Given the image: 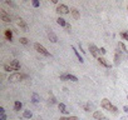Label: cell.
Masks as SVG:
<instances>
[{"mask_svg": "<svg viewBox=\"0 0 128 120\" xmlns=\"http://www.w3.org/2000/svg\"><path fill=\"white\" fill-rule=\"evenodd\" d=\"M0 114H1V115H5V109H4V108H0Z\"/></svg>", "mask_w": 128, "mask_h": 120, "instance_id": "cell-31", "label": "cell"}, {"mask_svg": "<svg viewBox=\"0 0 128 120\" xmlns=\"http://www.w3.org/2000/svg\"><path fill=\"white\" fill-rule=\"evenodd\" d=\"M118 48H119V49H122L124 53H127V51H128V50H127V48H126V45H124L123 43H121V41L118 43Z\"/></svg>", "mask_w": 128, "mask_h": 120, "instance_id": "cell-23", "label": "cell"}, {"mask_svg": "<svg viewBox=\"0 0 128 120\" xmlns=\"http://www.w3.org/2000/svg\"><path fill=\"white\" fill-rule=\"evenodd\" d=\"M9 64H10L15 70H19V69H20V64H19V61H18V60H11Z\"/></svg>", "mask_w": 128, "mask_h": 120, "instance_id": "cell-14", "label": "cell"}, {"mask_svg": "<svg viewBox=\"0 0 128 120\" xmlns=\"http://www.w3.org/2000/svg\"><path fill=\"white\" fill-rule=\"evenodd\" d=\"M39 5H40V3L38 1V0H33V6L34 8H38Z\"/></svg>", "mask_w": 128, "mask_h": 120, "instance_id": "cell-29", "label": "cell"}, {"mask_svg": "<svg viewBox=\"0 0 128 120\" xmlns=\"http://www.w3.org/2000/svg\"><path fill=\"white\" fill-rule=\"evenodd\" d=\"M20 43L24 44V45H26L28 44V39L26 38H20Z\"/></svg>", "mask_w": 128, "mask_h": 120, "instance_id": "cell-28", "label": "cell"}, {"mask_svg": "<svg viewBox=\"0 0 128 120\" xmlns=\"http://www.w3.org/2000/svg\"><path fill=\"white\" fill-rule=\"evenodd\" d=\"M5 4H8V5H10V6H13V8H15V4H14L13 1H9V0H6V1H5Z\"/></svg>", "mask_w": 128, "mask_h": 120, "instance_id": "cell-30", "label": "cell"}, {"mask_svg": "<svg viewBox=\"0 0 128 120\" xmlns=\"http://www.w3.org/2000/svg\"><path fill=\"white\" fill-rule=\"evenodd\" d=\"M0 120H6V115H1V118H0Z\"/></svg>", "mask_w": 128, "mask_h": 120, "instance_id": "cell-36", "label": "cell"}, {"mask_svg": "<svg viewBox=\"0 0 128 120\" xmlns=\"http://www.w3.org/2000/svg\"><path fill=\"white\" fill-rule=\"evenodd\" d=\"M49 103H51V104H57V99L51 95V96H50V99H49Z\"/></svg>", "mask_w": 128, "mask_h": 120, "instance_id": "cell-27", "label": "cell"}, {"mask_svg": "<svg viewBox=\"0 0 128 120\" xmlns=\"http://www.w3.org/2000/svg\"><path fill=\"white\" fill-rule=\"evenodd\" d=\"M70 13H72V15H73V18H74V19H79V18H80V14H79V11H78L76 8H72V9H70Z\"/></svg>", "mask_w": 128, "mask_h": 120, "instance_id": "cell-13", "label": "cell"}, {"mask_svg": "<svg viewBox=\"0 0 128 120\" xmlns=\"http://www.w3.org/2000/svg\"><path fill=\"white\" fill-rule=\"evenodd\" d=\"M72 50H74V54L77 55V58H78V60H79V61H80V63H83V61H84V60H83V58L80 56V54L78 53V50H77V49H76L74 46H72Z\"/></svg>", "mask_w": 128, "mask_h": 120, "instance_id": "cell-17", "label": "cell"}, {"mask_svg": "<svg viewBox=\"0 0 128 120\" xmlns=\"http://www.w3.org/2000/svg\"><path fill=\"white\" fill-rule=\"evenodd\" d=\"M22 79H24V76H23V74H20V73L10 74V75H9V78H8V80H9L10 83H18V81H20Z\"/></svg>", "mask_w": 128, "mask_h": 120, "instance_id": "cell-3", "label": "cell"}, {"mask_svg": "<svg viewBox=\"0 0 128 120\" xmlns=\"http://www.w3.org/2000/svg\"><path fill=\"white\" fill-rule=\"evenodd\" d=\"M59 120H79L77 116H68V118H60Z\"/></svg>", "mask_w": 128, "mask_h": 120, "instance_id": "cell-24", "label": "cell"}, {"mask_svg": "<svg viewBox=\"0 0 128 120\" xmlns=\"http://www.w3.org/2000/svg\"><path fill=\"white\" fill-rule=\"evenodd\" d=\"M68 75V80H70V81H78V78L77 76H74V75H72V74H67Z\"/></svg>", "mask_w": 128, "mask_h": 120, "instance_id": "cell-22", "label": "cell"}, {"mask_svg": "<svg viewBox=\"0 0 128 120\" xmlns=\"http://www.w3.org/2000/svg\"><path fill=\"white\" fill-rule=\"evenodd\" d=\"M18 25H19V28H20L23 31H28V25H26V23L24 21L22 18L19 19V21H18Z\"/></svg>", "mask_w": 128, "mask_h": 120, "instance_id": "cell-9", "label": "cell"}, {"mask_svg": "<svg viewBox=\"0 0 128 120\" xmlns=\"http://www.w3.org/2000/svg\"><path fill=\"white\" fill-rule=\"evenodd\" d=\"M127 9H128V6H127Z\"/></svg>", "mask_w": 128, "mask_h": 120, "instance_id": "cell-38", "label": "cell"}, {"mask_svg": "<svg viewBox=\"0 0 128 120\" xmlns=\"http://www.w3.org/2000/svg\"><path fill=\"white\" fill-rule=\"evenodd\" d=\"M93 118L97 119V120H104V119H105L102 111H94V113H93Z\"/></svg>", "mask_w": 128, "mask_h": 120, "instance_id": "cell-11", "label": "cell"}, {"mask_svg": "<svg viewBox=\"0 0 128 120\" xmlns=\"http://www.w3.org/2000/svg\"><path fill=\"white\" fill-rule=\"evenodd\" d=\"M3 68H4V71H13V70H15L10 64H4V66H3Z\"/></svg>", "mask_w": 128, "mask_h": 120, "instance_id": "cell-20", "label": "cell"}, {"mask_svg": "<svg viewBox=\"0 0 128 120\" xmlns=\"http://www.w3.org/2000/svg\"><path fill=\"white\" fill-rule=\"evenodd\" d=\"M84 110L85 111H90V106L89 105H84Z\"/></svg>", "mask_w": 128, "mask_h": 120, "instance_id": "cell-33", "label": "cell"}, {"mask_svg": "<svg viewBox=\"0 0 128 120\" xmlns=\"http://www.w3.org/2000/svg\"><path fill=\"white\" fill-rule=\"evenodd\" d=\"M47 34H48V39L50 40L51 43H57L58 41V36L54 34V31H51V29H48Z\"/></svg>", "mask_w": 128, "mask_h": 120, "instance_id": "cell-7", "label": "cell"}, {"mask_svg": "<svg viewBox=\"0 0 128 120\" xmlns=\"http://www.w3.org/2000/svg\"><path fill=\"white\" fill-rule=\"evenodd\" d=\"M0 18H1V20H3V21H5V23H11L10 15H9L4 9H0Z\"/></svg>", "mask_w": 128, "mask_h": 120, "instance_id": "cell-5", "label": "cell"}, {"mask_svg": "<svg viewBox=\"0 0 128 120\" xmlns=\"http://www.w3.org/2000/svg\"><path fill=\"white\" fill-rule=\"evenodd\" d=\"M127 100H128V96H127Z\"/></svg>", "mask_w": 128, "mask_h": 120, "instance_id": "cell-37", "label": "cell"}, {"mask_svg": "<svg viewBox=\"0 0 128 120\" xmlns=\"http://www.w3.org/2000/svg\"><path fill=\"white\" fill-rule=\"evenodd\" d=\"M101 105H102V108H103V109L112 111L113 114H117V113H118L117 108L111 103V100H108V99H103V100H102V103H101Z\"/></svg>", "mask_w": 128, "mask_h": 120, "instance_id": "cell-1", "label": "cell"}, {"mask_svg": "<svg viewBox=\"0 0 128 120\" xmlns=\"http://www.w3.org/2000/svg\"><path fill=\"white\" fill-rule=\"evenodd\" d=\"M88 49L90 50V54H92L94 58H97V59L99 58V53H101V51H99V49H98V48H97L94 44H89Z\"/></svg>", "mask_w": 128, "mask_h": 120, "instance_id": "cell-6", "label": "cell"}, {"mask_svg": "<svg viewBox=\"0 0 128 120\" xmlns=\"http://www.w3.org/2000/svg\"><path fill=\"white\" fill-rule=\"evenodd\" d=\"M4 36L6 38V40L11 41V40H13V31H11L10 29H5V31H4Z\"/></svg>", "mask_w": 128, "mask_h": 120, "instance_id": "cell-10", "label": "cell"}, {"mask_svg": "<svg viewBox=\"0 0 128 120\" xmlns=\"http://www.w3.org/2000/svg\"><path fill=\"white\" fill-rule=\"evenodd\" d=\"M127 58H128V56H127Z\"/></svg>", "mask_w": 128, "mask_h": 120, "instance_id": "cell-39", "label": "cell"}, {"mask_svg": "<svg viewBox=\"0 0 128 120\" xmlns=\"http://www.w3.org/2000/svg\"><path fill=\"white\" fill-rule=\"evenodd\" d=\"M34 49L36 50V51H38L39 54H42V55H44V56H51V54L43 46V45H40L39 43H35L34 44Z\"/></svg>", "mask_w": 128, "mask_h": 120, "instance_id": "cell-2", "label": "cell"}, {"mask_svg": "<svg viewBox=\"0 0 128 120\" xmlns=\"http://www.w3.org/2000/svg\"><path fill=\"white\" fill-rule=\"evenodd\" d=\"M31 101H33L34 104H38V103H39V95L36 94V93H34V94H33V99H31Z\"/></svg>", "mask_w": 128, "mask_h": 120, "instance_id": "cell-19", "label": "cell"}, {"mask_svg": "<svg viewBox=\"0 0 128 120\" xmlns=\"http://www.w3.org/2000/svg\"><path fill=\"white\" fill-rule=\"evenodd\" d=\"M123 111L128 114V106H123Z\"/></svg>", "mask_w": 128, "mask_h": 120, "instance_id": "cell-35", "label": "cell"}, {"mask_svg": "<svg viewBox=\"0 0 128 120\" xmlns=\"http://www.w3.org/2000/svg\"><path fill=\"white\" fill-rule=\"evenodd\" d=\"M57 23H58V25H60V26H64V28H65V25H67V21H65V20H64L63 18H60V16L57 19Z\"/></svg>", "mask_w": 128, "mask_h": 120, "instance_id": "cell-16", "label": "cell"}, {"mask_svg": "<svg viewBox=\"0 0 128 120\" xmlns=\"http://www.w3.org/2000/svg\"><path fill=\"white\" fill-rule=\"evenodd\" d=\"M55 10H57V13H58L59 15H65V14L69 13V8H68L65 4H59Z\"/></svg>", "mask_w": 128, "mask_h": 120, "instance_id": "cell-4", "label": "cell"}, {"mask_svg": "<svg viewBox=\"0 0 128 120\" xmlns=\"http://www.w3.org/2000/svg\"><path fill=\"white\" fill-rule=\"evenodd\" d=\"M121 60H122V55H121V50L116 49V54H114V65H119L121 64Z\"/></svg>", "mask_w": 128, "mask_h": 120, "instance_id": "cell-8", "label": "cell"}, {"mask_svg": "<svg viewBox=\"0 0 128 120\" xmlns=\"http://www.w3.org/2000/svg\"><path fill=\"white\" fill-rule=\"evenodd\" d=\"M60 80H63V81H68V75L67 74H62L60 75Z\"/></svg>", "mask_w": 128, "mask_h": 120, "instance_id": "cell-26", "label": "cell"}, {"mask_svg": "<svg viewBox=\"0 0 128 120\" xmlns=\"http://www.w3.org/2000/svg\"><path fill=\"white\" fill-rule=\"evenodd\" d=\"M99 51H101L102 54H105V53H107V50H105L104 48H101V49H99Z\"/></svg>", "mask_w": 128, "mask_h": 120, "instance_id": "cell-34", "label": "cell"}, {"mask_svg": "<svg viewBox=\"0 0 128 120\" xmlns=\"http://www.w3.org/2000/svg\"><path fill=\"white\" fill-rule=\"evenodd\" d=\"M58 108H59V110H60L62 113H64V114L68 113V110H67V108H65V105H64L63 103H59V104H58Z\"/></svg>", "mask_w": 128, "mask_h": 120, "instance_id": "cell-18", "label": "cell"}, {"mask_svg": "<svg viewBox=\"0 0 128 120\" xmlns=\"http://www.w3.org/2000/svg\"><path fill=\"white\" fill-rule=\"evenodd\" d=\"M22 108H23V104H22L20 101H15V103H14V110H15V111H20Z\"/></svg>", "mask_w": 128, "mask_h": 120, "instance_id": "cell-15", "label": "cell"}, {"mask_svg": "<svg viewBox=\"0 0 128 120\" xmlns=\"http://www.w3.org/2000/svg\"><path fill=\"white\" fill-rule=\"evenodd\" d=\"M23 116H24L25 119H30V118L33 116V114H31V111H30V110H24V114H23Z\"/></svg>", "mask_w": 128, "mask_h": 120, "instance_id": "cell-21", "label": "cell"}, {"mask_svg": "<svg viewBox=\"0 0 128 120\" xmlns=\"http://www.w3.org/2000/svg\"><path fill=\"white\" fill-rule=\"evenodd\" d=\"M121 36H122L124 40H128V33H127V31H123V33H121Z\"/></svg>", "mask_w": 128, "mask_h": 120, "instance_id": "cell-25", "label": "cell"}, {"mask_svg": "<svg viewBox=\"0 0 128 120\" xmlns=\"http://www.w3.org/2000/svg\"><path fill=\"white\" fill-rule=\"evenodd\" d=\"M70 28H72V26H70V24H68V23H67V25H65V29H67V31H70Z\"/></svg>", "mask_w": 128, "mask_h": 120, "instance_id": "cell-32", "label": "cell"}, {"mask_svg": "<svg viewBox=\"0 0 128 120\" xmlns=\"http://www.w3.org/2000/svg\"><path fill=\"white\" fill-rule=\"evenodd\" d=\"M98 63H99L101 65H103L104 68H111V64H108V63L105 61V59H104V58H102V56H99V58H98Z\"/></svg>", "mask_w": 128, "mask_h": 120, "instance_id": "cell-12", "label": "cell"}]
</instances>
